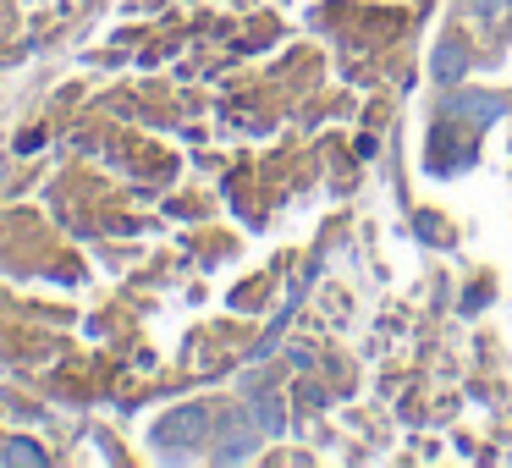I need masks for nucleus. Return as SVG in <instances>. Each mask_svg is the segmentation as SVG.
Returning a JSON list of instances; mask_svg holds the SVG:
<instances>
[{
	"instance_id": "f257e3e1",
	"label": "nucleus",
	"mask_w": 512,
	"mask_h": 468,
	"mask_svg": "<svg viewBox=\"0 0 512 468\" xmlns=\"http://www.w3.org/2000/svg\"><path fill=\"white\" fill-rule=\"evenodd\" d=\"M210 430H215L210 408L188 402V408H171L166 419L155 424V446H160V452H171V457H182V452H199V446L210 441Z\"/></svg>"
},
{
	"instance_id": "f03ea898",
	"label": "nucleus",
	"mask_w": 512,
	"mask_h": 468,
	"mask_svg": "<svg viewBox=\"0 0 512 468\" xmlns=\"http://www.w3.org/2000/svg\"><path fill=\"white\" fill-rule=\"evenodd\" d=\"M446 116H457V122H468V127H490V122H501L507 116V100H496V94H452L446 100Z\"/></svg>"
},
{
	"instance_id": "7ed1b4c3",
	"label": "nucleus",
	"mask_w": 512,
	"mask_h": 468,
	"mask_svg": "<svg viewBox=\"0 0 512 468\" xmlns=\"http://www.w3.org/2000/svg\"><path fill=\"white\" fill-rule=\"evenodd\" d=\"M248 452H254V424L243 430V408H237L232 419H226V435H221V452L215 457H221V463H243Z\"/></svg>"
},
{
	"instance_id": "20e7f679",
	"label": "nucleus",
	"mask_w": 512,
	"mask_h": 468,
	"mask_svg": "<svg viewBox=\"0 0 512 468\" xmlns=\"http://www.w3.org/2000/svg\"><path fill=\"white\" fill-rule=\"evenodd\" d=\"M435 83H457L468 72V45H457V39H446V45H435V61H430Z\"/></svg>"
},
{
	"instance_id": "39448f33",
	"label": "nucleus",
	"mask_w": 512,
	"mask_h": 468,
	"mask_svg": "<svg viewBox=\"0 0 512 468\" xmlns=\"http://www.w3.org/2000/svg\"><path fill=\"white\" fill-rule=\"evenodd\" d=\"M292 309H298V292H292V303H287V309H281V314H276V325H270V331H265V336H259V347H254V353H248V358H254V364H265V358H270V347H276V342H281V331H287V320H292Z\"/></svg>"
},
{
	"instance_id": "423d86ee",
	"label": "nucleus",
	"mask_w": 512,
	"mask_h": 468,
	"mask_svg": "<svg viewBox=\"0 0 512 468\" xmlns=\"http://www.w3.org/2000/svg\"><path fill=\"white\" fill-rule=\"evenodd\" d=\"M254 413H259V430H265V435H281V430H287V413H281L276 397H254Z\"/></svg>"
},
{
	"instance_id": "0eeeda50",
	"label": "nucleus",
	"mask_w": 512,
	"mask_h": 468,
	"mask_svg": "<svg viewBox=\"0 0 512 468\" xmlns=\"http://www.w3.org/2000/svg\"><path fill=\"white\" fill-rule=\"evenodd\" d=\"M0 463H12V468H39V463H45V452H39V446L34 441H12V446H0Z\"/></svg>"
},
{
	"instance_id": "6e6552de",
	"label": "nucleus",
	"mask_w": 512,
	"mask_h": 468,
	"mask_svg": "<svg viewBox=\"0 0 512 468\" xmlns=\"http://www.w3.org/2000/svg\"><path fill=\"white\" fill-rule=\"evenodd\" d=\"M474 12H479V23L501 28V23H507V12H512V0H474Z\"/></svg>"
},
{
	"instance_id": "1a4fd4ad",
	"label": "nucleus",
	"mask_w": 512,
	"mask_h": 468,
	"mask_svg": "<svg viewBox=\"0 0 512 468\" xmlns=\"http://www.w3.org/2000/svg\"><path fill=\"white\" fill-rule=\"evenodd\" d=\"M287 358H292V369H314V353H309V347H287Z\"/></svg>"
}]
</instances>
